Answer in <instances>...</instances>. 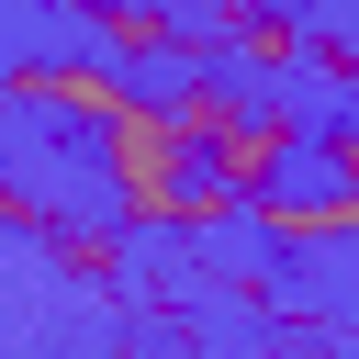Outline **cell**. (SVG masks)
<instances>
[{"mask_svg": "<svg viewBox=\"0 0 359 359\" xmlns=\"http://www.w3.org/2000/svg\"><path fill=\"white\" fill-rule=\"evenodd\" d=\"M0 101H45V112H79L90 135L135 101V79H112V67H11L0 79Z\"/></svg>", "mask_w": 359, "mask_h": 359, "instance_id": "cell-1", "label": "cell"}, {"mask_svg": "<svg viewBox=\"0 0 359 359\" xmlns=\"http://www.w3.org/2000/svg\"><path fill=\"white\" fill-rule=\"evenodd\" d=\"M90 34H101L112 56H157V45H180V22H157V11H90Z\"/></svg>", "mask_w": 359, "mask_h": 359, "instance_id": "cell-2", "label": "cell"}, {"mask_svg": "<svg viewBox=\"0 0 359 359\" xmlns=\"http://www.w3.org/2000/svg\"><path fill=\"white\" fill-rule=\"evenodd\" d=\"M224 45H247L258 67H292V56H303V22H258V11H224Z\"/></svg>", "mask_w": 359, "mask_h": 359, "instance_id": "cell-3", "label": "cell"}, {"mask_svg": "<svg viewBox=\"0 0 359 359\" xmlns=\"http://www.w3.org/2000/svg\"><path fill=\"white\" fill-rule=\"evenodd\" d=\"M325 180H337V202L359 213V123H337V135H325Z\"/></svg>", "mask_w": 359, "mask_h": 359, "instance_id": "cell-4", "label": "cell"}]
</instances>
